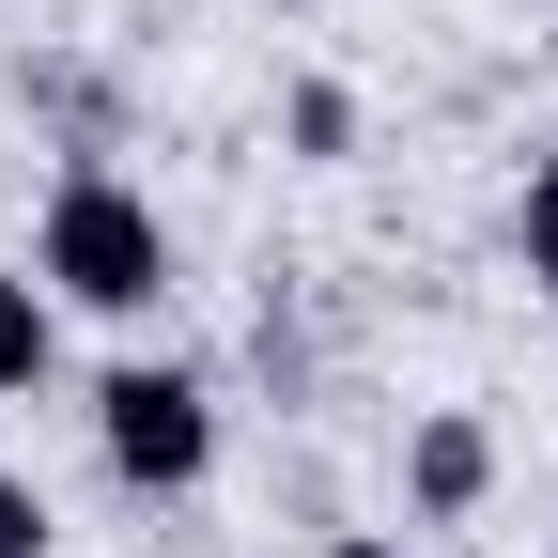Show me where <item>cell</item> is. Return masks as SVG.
Here are the masks:
<instances>
[{
  "mask_svg": "<svg viewBox=\"0 0 558 558\" xmlns=\"http://www.w3.org/2000/svg\"><path fill=\"white\" fill-rule=\"evenodd\" d=\"M47 341H62V326H47V279H32V264H0V403L47 388Z\"/></svg>",
  "mask_w": 558,
  "mask_h": 558,
  "instance_id": "4",
  "label": "cell"
},
{
  "mask_svg": "<svg viewBox=\"0 0 558 558\" xmlns=\"http://www.w3.org/2000/svg\"><path fill=\"white\" fill-rule=\"evenodd\" d=\"M512 248H527V279H543V311H558V171H527V202H512Z\"/></svg>",
  "mask_w": 558,
  "mask_h": 558,
  "instance_id": "5",
  "label": "cell"
},
{
  "mask_svg": "<svg viewBox=\"0 0 558 558\" xmlns=\"http://www.w3.org/2000/svg\"><path fill=\"white\" fill-rule=\"evenodd\" d=\"M326 558H403V543H388V527H357V543H326Z\"/></svg>",
  "mask_w": 558,
  "mask_h": 558,
  "instance_id": "7",
  "label": "cell"
},
{
  "mask_svg": "<svg viewBox=\"0 0 558 558\" xmlns=\"http://www.w3.org/2000/svg\"><path fill=\"white\" fill-rule=\"evenodd\" d=\"M0 558H47V497H32L16 465H0Z\"/></svg>",
  "mask_w": 558,
  "mask_h": 558,
  "instance_id": "6",
  "label": "cell"
},
{
  "mask_svg": "<svg viewBox=\"0 0 558 558\" xmlns=\"http://www.w3.org/2000/svg\"><path fill=\"white\" fill-rule=\"evenodd\" d=\"M32 279L62 311H156L171 295V233L124 171H62L47 186V233H32Z\"/></svg>",
  "mask_w": 558,
  "mask_h": 558,
  "instance_id": "1",
  "label": "cell"
},
{
  "mask_svg": "<svg viewBox=\"0 0 558 558\" xmlns=\"http://www.w3.org/2000/svg\"><path fill=\"white\" fill-rule=\"evenodd\" d=\"M403 481H418V512H465L481 481H497V435H481V418H418V450H403Z\"/></svg>",
  "mask_w": 558,
  "mask_h": 558,
  "instance_id": "3",
  "label": "cell"
},
{
  "mask_svg": "<svg viewBox=\"0 0 558 558\" xmlns=\"http://www.w3.org/2000/svg\"><path fill=\"white\" fill-rule=\"evenodd\" d=\"M94 450L140 481V497H186V481L218 465V388L171 373V357H124V373L94 388Z\"/></svg>",
  "mask_w": 558,
  "mask_h": 558,
  "instance_id": "2",
  "label": "cell"
}]
</instances>
